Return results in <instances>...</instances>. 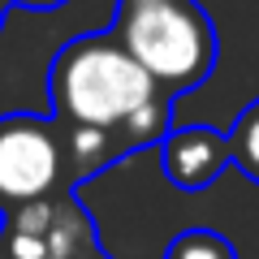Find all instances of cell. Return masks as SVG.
Here are the masks:
<instances>
[{
    "label": "cell",
    "instance_id": "1",
    "mask_svg": "<svg viewBox=\"0 0 259 259\" xmlns=\"http://www.w3.org/2000/svg\"><path fill=\"white\" fill-rule=\"evenodd\" d=\"M48 95L61 125L108 130L130 151L151 147L168 134L173 95L156 87V78L117 44L112 30L69 39L52 56Z\"/></svg>",
    "mask_w": 259,
    "mask_h": 259
},
{
    "label": "cell",
    "instance_id": "2",
    "mask_svg": "<svg viewBox=\"0 0 259 259\" xmlns=\"http://www.w3.org/2000/svg\"><path fill=\"white\" fill-rule=\"evenodd\" d=\"M112 35L173 100L207 82L221 52L199 0H117Z\"/></svg>",
    "mask_w": 259,
    "mask_h": 259
},
{
    "label": "cell",
    "instance_id": "3",
    "mask_svg": "<svg viewBox=\"0 0 259 259\" xmlns=\"http://www.w3.org/2000/svg\"><path fill=\"white\" fill-rule=\"evenodd\" d=\"M74 190L65 168V143L56 117L13 112L0 117V212Z\"/></svg>",
    "mask_w": 259,
    "mask_h": 259
},
{
    "label": "cell",
    "instance_id": "4",
    "mask_svg": "<svg viewBox=\"0 0 259 259\" xmlns=\"http://www.w3.org/2000/svg\"><path fill=\"white\" fill-rule=\"evenodd\" d=\"M95 246V225L74 190L5 212L0 259H78Z\"/></svg>",
    "mask_w": 259,
    "mask_h": 259
},
{
    "label": "cell",
    "instance_id": "5",
    "mask_svg": "<svg viewBox=\"0 0 259 259\" xmlns=\"http://www.w3.org/2000/svg\"><path fill=\"white\" fill-rule=\"evenodd\" d=\"M164 177L182 190H203L229 168V139L212 125H182L160 139Z\"/></svg>",
    "mask_w": 259,
    "mask_h": 259
},
{
    "label": "cell",
    "instance_id": "6",
    "mask_svg": "<svg viewBox=\"0 0 259 259\" xmlns=\"http://www.w3.org/2000/svg\"><path fill=\"white\" fill-rule=\"evenodd\" d=\"M225 139H229V164L238 173H246L250 182H259V100H250L238 112V121Z\"/></svg>",
    "mask_w": 259,
    "mask_h": 259
},
{
    "label": "cell",
    "instance_id": "7",
    "mask_svg": "<svg viewBox=\"0 0 259 259\" xmlns=\"http://www.w3.org/2000/svg\"><path fill=\"white\" fill-rule=\"evenodd\" d=\"M164 259H238V246L216 229H186L168 242Z\"/></svg>",
    "mask_w": 259,
    "mask_h": 259
},
{
    "label": "cell",
    "instance_id": "8",
    "mask_svg": "<svg viewBox=\"0 0 259 259\" xmlns=\"http://www.w3.org/2000/svg\"><path fill=\"white\" fill-rule=\"evenodd\" d=\"M5 5H30V9H56L65 0H5Z\"/></svg>",
    "mask_w": 259,
    "mask_h": 259
},
{
    "label": "cell",
    "instance_id": "9",
    "mask_svg": "<svg viewBox=\"0 0 259 259\" xmlns=\"http://www.w3.org/2000/svg\"><path fill=\"white\" fill-rule=\"evenodd\" d=\"M78 259H112V255H104L100 246H91V250H82V255H78Z\"/></svg>",
    "mask_w": 259,
    "mask_h": 259
},
{
    "label": "cell",
    "instance_id": "10",
    "mask_svg": "<svg viewBox=\"0 0 259 259\" xmlns=\"http://www.w3.org/2000/svg\"><path fill=\"white\" fill-rule=\"evenodd\" d=\"M0 5H5V0H0Z\"/></svg>",
    "mask_w": 259,
    "mask_h": 259
}]
</instances>
